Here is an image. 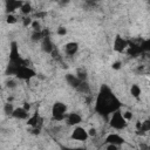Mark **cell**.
<instances>
[{
  "mask_svg": "<svg viewBox=\"0 0 150 150\" xmlns=\"http://www.w3.org/2000/svg\"><path fill=\"white\" fill-rule=\"evenodd\" d=\"M26 111H28L29 112V109H30V104L29 103H27V102H25V104H23V107H22Z\"/></svg>",
  "mask_w": 150,
  "mask_h": 150,
  "instance_id": "32",
  "label": "cell"
},
{
  "mask_svg": "<svg viewBox=\"0 0 150 150\" xmlns=\"http://www.w3.org/2000/svg\"><path fill=\"white\" fill-rule=\"evenodd\" d=\"M127 47H128V41L125 39H123L121 35H116V38L114 39V43H112L114 50L122 53Z\"/></svg>",
  "mask_w": 150,
  "mask_h": 150,
  "instance_id": "7",
  "label": "cell"
},
{
  "mask_svg": "<svg viewBox=\"0 0 150 150\" xmlns=\"http://www.w3.org/2000/svg\"><path fill=\"white\" fill-rule=\"evenodd\" d=\"M32 19L29 18V16H26V18H23L22 19V25L25 26V27H28V26H30L32 25Z\"/></svg>",
  "mask_w": 150,
  "mask_h": 150,
  "instance_id": "25",
  "label": "cell"
},
{
  "mask_svg": "<svg viewBox=\"0 0 150 150\" xmlns=\"http://www.w3.org/2000/svg\"><path fill=\"white\" fill-rule=\"evenodd\" d=\"M121 67H122V62H121V61H115V62L111 64V68H112L114 70H118V69H121Z\"/></svg>",
  "mask_w": 150,
  "mask_h": 150,
  "instance_id": "26",
  "label": "cell"
},
{
  "mask_svg": "<svg viewBox=\"0 0 150 150\" xmlns=\"http://www.w3.org/2000/svg\"><path fill=\"white\" fill-rule=\"evenodd\" d=\"M107 150H118V148H117V145H114V144H108Z\"/></svg>",
  "mask_w": 150,
  "mask_h": 150,
  "instance_id": "31",
  "label": "cell"
},
{
  "mask_svg": "<svg viewBox=\"0 0 150 150\" xmlns=\"http://www.w3.org/2000/svg\"><path fill=\"white\" fill-rule=\"evenodd\" d=\"M30 26H32V28H33L34 32H41V25H40V22H39L38 20L33 21Z\"/></svg>",
  "mask_w": 150,
  "mask_h": 150,
  "instance_id": "22",
  "label": "cell"
},
{
  "mask_svg": "<svg viewBox=\"0 0 150 150\" xmlns=\"http://www.w3.org/2000/svg\"><path fill=\"white\" fill-rule=\"evenodd\" d=\"M12 116L14 118H16V120H27L28 118V111H26L22 107L14 108V111H13Z\"/></svg>",
  "mask_w": 150,
  "mask_h": 150,
  "instance_id": "12",
  "label": "cell"
},
{
  "mask_svg": "<svg viewBox=\"0 0 150 150\" xmlns=\"http://www.w3.org/2000/svg\"><path fill=\"white\" fill-rule=\"evenodd\" d=\"M13 111H14V107H13L12 103L8 102V103H6V104L4 105V112H5L6 115H12Z\"/></svg>",
  "mask_w": 150,
  "mask_h": 150,
  "instance_id": "20",
  "label": "cell"
},
{
  "mask_svg": "<svg viewBox=\"0 0 150 150\" xmlns=\"http://www.w3.org/2000/svg\"><path fill=\"white\" fill-rule=\"evenodd\" d=\"M56 33H57V34H59L60 36H64V35L67 34V29H66L64 27H59V28H57V32H56Z\"/></svg>",
  "mask_w": 150,
  "mask_h": 150,
  "instance_id": "28",
  "label": "cell"
},
{
  "mask_svg": "<svg viewBox=\"0 0 150 150\" xmlns=\"http://www.w3.org/2000/svg\"><path fill=\"white\" fill-rule=\"evenodd\" d=\"M41 122H42V118H41V117L39 116V114L36 112V114H34L32 117H28V122H27V124L30 125V127L36 128L38 125L41 124Z\"/></svg>",
  "mask_w": 150,
  "mask_h": 150,
  "instance_id": "15",
  "label": "cell"
},
{
  "mask_svg": "<svg viewBox=\"0 0 150 150\" xmlns=\"http://www.w3.org/2000/svg\"><path fill=\"white\" fill-rule=\"evenodd\" d=\"M22 1H18V0H7L6 1V12L8 14H12L15 9L21 8L22 6Z\"/></svg>",
  "mask_w": 150,
  "mask_h": 150,
  "instance_id": "10",
  "label": "cell"
},
{
  "mask_svg": "<svg viewBox=\"0 0 150 150\" xmlns=\"http://www.w3.org/2000/svg\"><path fill=\"white\" fill-rule=\"evenodd\" d=\"M75 141H80V142H84L87 141V138L89 137L88 134H87V130L82 127H75V129L71 131V136H70Z\"/></svg>",
  "mask_w": 150,
  "mask_h": 150,
  "instance_id": "6",
  "label": "cell"
},
{
  "mask_svg": "<svg viewBox=\"0 0 150 150\" xmlns=\"http://www.w3.org/2000/svg\"><path fill=\"white\" fill-rule=\"evenodd\" d=\"M77 50H79V43L77 42H68L64 45V52L70 56L75 55Z\"/></svg>",
  "mask_w": 150,
  "mask_h": 150,
  "instance_id": "13",
  "label": "cell"
},
{
  "mask_svg": "<svg viewBox=\"0 0 150 150\" xmlns=\"http://www.w3.org/2000/svg\"><path fill=\"white\" fill-rule=\"evenodd\" d=\"M127 121L124 120L123 115H122V111L121 110H117L115 112L111 114V117H110V127L116 129V130H121V129H124L127 127Z\"/></svg>",
  "mask_w": 150,
  "mask_h": 150,
  "instance_id": "4",
  "label": "cell"
},
{
  "mask_svg": "<svg viewBox=\"0 0 150 150\" xmlns=\"http://www.w3.org/2000/svg\"><path fill=\"white\" fill-rule=\"evenodd\" d=\"M130 94H131V96H134V97H139L141 96V94H142V89H141V87L138 86V84H132L131 87H130Z\"/></svg>",
  "mask_w": 150,
  "mask_h": 150,
  "instance_id": "16",
  "label": "cell"
},
{
  "mask_svg": "<svg viewBox=\"0 0 150 150\" xmlns=\"http://www.w3.org/2000/svg\"><path fill=\"white\" fill-rule=\"evenodd\" d=\"M20 9H21L22 14H25V15H28V14L32 12V5H30L29 2H23Z\"/></svg>",
  "mask_w": 150,
  "mask_h": 150,
  "instance_id": "18",
  "label": "cell"
},
{
  "mask_svg": "<svg viewBox=\"0 0 150 150\" xmlns=\"http://www.w3.org/2000/svg\"><path fill=\"white\" fill-rule=\"evenodd\" d=\"M62 150H84L82 148H63Z\"/></svg>",
  "mask_w": 150,
  "mask_h": 150,
  "instance_id": "33",
  "label": "cell"
},
{
  "mask_svg": "<svg viewBox=\"0 0 150 150\" xmlns=\"http://www.w3.org/2000/svg\"><path fill=\"white\" fill-rule=\"evenodd\" d=\"M105 142L108 144H114V145H117L118 146V145H121V144L124 143V138L122 136L117 135V134H110V135L107 136Z\"/></svg>",
  "mask_w": 150,
  "mask_h": 150,
  "instance_id": "9",
  "label": "cell"
},
{
  "mask_svg": "<svg viewBox=\"0 0 150 150\" xmlns=\"http://www.w3.org/2000/svg\"><path fill=\"white\" fill-rule=\"evenodd\" d=\"M6 22L9 23V25H14L16 22V18L13 15V14H8L7 18H6Z\"/></svg>",
  "mask_w": 150,
  "mask_h": 150,
  "instance_id": "23",
  "label": "cell"
},
{
  "mask_svg": "<svg viewBox=\"0 0 150 150\" xmlns=\"http://www.w3.org/2000/svg\"><path fill=\"white\" fill-rule=\"evenodd\" d=\"M80 81H84L86 79H87V71H86V69H83V68H80V69H77L76 70V75H75Z\"/></svg>",
  "mask_w": 150,
  "mask_h": 150,
  "instance_id": "19",
  "label": "cell"
},
{
  "mask_svg": "<svg viewBox=\"0 0 150 150\" xmlns=\"http://www.w3.org/2000/svg\"><path fill=\"white\" fill-rule=\"evenodd\" d=\"M87 134H88L89 137H94V136H96V129H95V128H90V129L87 131Z\"/></svg>",
  "mask_w": 150,
  "mask_h": 150,
  "instance_id": "29",
  "label": "cell"
},
{
  "mask_svg": "<svg viewBox=\"0 0 150 150\" xmlns=\"http://www.w3.org/2000/svg\"><path fill=\"white\" fill-rule=\"evenodd\" d=\"M7 87H8V88H15V87H16L15 81H14V80H9V81H7Z\"/></svg>",
  "mask_w": 150,
  "mask_h": 150,
  "instance_id": "30",
  "label": "cell"
},
{
  "mask_svg": "<svg viewBox=\"0 0 150 150\" xmlns=\"http://www.w3.org/2000/svg\"><path fill=\"white\" fill-rule=\"evenodd\" d=\"M122 115H123V117H124V120H125L127 122L132 118V112H131V111H124V112H122Z\"/></svg>",
  "mask_w": 150,
  "mask_h": 150,
  "instance_id": "27",
  "label": "cell"
},
{
  "mask_svg": "<svg viewBox=\"0 0 150 150\" xmlns=\"http://www.w3.org/2000/svg\"><path fill=\"white\" fill-rule=\"evenodd\" d=\"M76 90L81 91V93H84V94H88L89 93V84L86 82V81H81V83L79 84V87L76 88Z\"/></svg>",
  "mask_w": 150,
  "mask_h": 150,
  "instance_id": "17",
  "label": "cell"
},
{
  "mask_svg": "<svg viewBox=\"0 0 150 150\" xmlns=\"http://www.w3.org/2000/svg\"><path fill=\"white\" fill-rule=\"evenodd\" d=\"M141 123L142 122H139V121L136 122V129H137V131H139V129H141Z\"/></svg>",
  "mask_w": 150,
  "mask_h": 150,
  "instance_id": "34",
  "label": "cell"
},
{
  "mask_svg": "<svg viewBox=\"0 0 150 150\" xmlns=\"http://www.w3.org/2000/svg\"><path fill=\"white\" fill-rule=\"evenodd\" d=\"M41 47H42V50L46 53H53V50H54V46H53V42L49 39V36H43Z\"/></svg>",
  "mask_w": 150,
  "mask_h": 150,
  "instance_id": "11",
  "label": "cell"
},
{
  "mask_svg": "<svg viewBox=\"0 0 150 150\" xmlns=\"http://www.w3.org/2000/svg\"><path fill=\"white\" fill-rule=\"evenodd\" d=\"M35 75H36L35 70H33V69L29 68L28 66L20 67V68L16 70V74H15V76H16L19 80H30V79H33Z\"/></svg>",
  "mask_w": 150,
  "mask_h": 150,
  "instance_id": "5",
  "label": "cell"
},
{
  "mask_svg": "<svg viewBox=\"0 0 150 150\" xmlns=\"http://www.w3.org/2000/svg\"><path fill=\"white\" fill-rule=\"evenodd\" d=\"M120 108H121V102L114 95L111 89L108 86H102L95 103L96 111L101 115H109L120 110Z\"/></svg>",
  "mask_w": 150,
  "mask_h": 150,
  "instance_id": "1",
  "label": "cell"
},
{
  "mask_svg": "<svg viewBox=\"0 0 150 150\" xmlns=\"http://www.w3.org/2000/svg\"><path fill=\"white\" fill-rule=\"evenodd\" d=\"M8 64L14 66L16 68L27 66V61L23 60L19 53V48H18V43L15 41H13L11 43V50H9V62Z\"/></svg>",
  "mask_w": 150,
  "mask_h": 150,
  "instance_id": "2",
  "label": "cell"
},
{
  "mask_svg": "<svg viewBox=\"0 0 150 150\" xmlns=\"http://www.w3.org/2000/svg\"><path fill=\"white\" fill-rule=\"evenodd\" d=\"M52 115L53 118L56 121H63L67 116V105L63 102H55L52 107Z\"/></svg>",
  "mask_w": 150,
  "mask_h": 150,
  "instance_id": "3",
  "label": "cell"
},
{
  "mask_svg": "<svg viewBox=\"0 0 150 150\" xmlns=\"http://www.w3.org/2000/svg\"><path fill=\"white\" fill-rule=\"evenodd\" d=\"M139 48H141V50H149L150 49V41L149 40L143 41L142 45L139 46Z\"/></svg>",
  "mask_w": 150,
  "mask_h": 150,
  "instance_id": "24",
  "label": "cell"
},
{
  "mask_svg": "<svg viewBox=\"0 0 150 150\" xmlns=\"http://www.w3.org/2000/svg\"><path fill=\"white\" fill-rule=\"evenodd\" d=\"M64 120H66V122H67L68 125H77L82 121L81 116L77 112H69V114H67V116H66Z\"/></svg>",
  "mask_w": 150,
  "mask_h": 150,
  "instance_id": "8",
  "label": "cell"
},
{
  "mask_svg": "<svg viewBox=\"0 0 150 150\" xmlns=\"http://www.w3.org/2000/svg\"><path fill=\"white\" fill-rule=\"evenodd\" d=\"M0 89H1V84H0Z\"/></svg>",
  "mask_w": 150,
  "mask_h": 150,
  "instance_id": "35",
  "label": "cell"
},
{
  "mask_svg": "<svg viewBox=\"0 0 150 150\" xmlns=\"http://www.w3.org/2000/svg\"><path fill=\"white\" fill-rule=\"evenodd\" d=\"M66 81H67V83L70 86V87H73V88H77L79 87V84L81 83V81L75 76V75H73V74H67L66 75Z\"/></svg>",
  "mask_w": 150,
  "mask_h": 150,
  "instance_id": "14",
  "label": "cell"
},
{
  "mask_svg": "<svg viewBox=\"0 0 150 150\" xmlns=\"http://www.w3.org/2000/svg\"><path fill=\"white\" fill-rule=\"evenodd\" d=\"M42 39H43L42 32H33V34H32V40L33 41H40Z\"/></svg>",
  "mask_w": 150,
  "mask_h": 150,
  "instance_id": "21",
  "label": "cell"
}]
</instances>
